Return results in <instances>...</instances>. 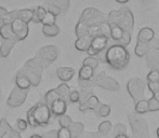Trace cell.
I'll list each match as a JSON object with an SVG mask.
<instances>
[{
	"label": "cell",
	"instance_id": "6da1fadb",
	"mask_svg": "<svg viewBox=\"0 0 159 138\" xmlns=\"http://www.w3.org/2000/svg\"><path fill=\"white\" fill-rule=\"evenodd\" d=\"M107 23V15L101 12L100 10L94 8H87L84 10L79 21L75 28V32L77 37L88 35L89 30L93 27L101 25V24Z\"/></svg>",
	"mask_w": 159,
	"mask_h": 138
},
{
	"label": "cell",
	"instance_id": "7a4b0ae2",
	"mask_svg": "<svg viewBox=\"0 0 159 138\" xmlns=\"http://www.w3.org/2000/svg\"><path fill=\"white\" fill-rule=\"evenodd\" d=\"M130 62V54L127 48L111 44L107 48L105 63L109 65V67L115 70H122L128 66Z\"/></svg>",
	"mask_w": 159,
	"mask_h": 138
},
{
	"label": "cell",
	"instance_id": "3957f363",
	"mask_svg": "<svg viewBox=\"0 0 159 138\" xmlns=\"http://www.w3.org/2000/svg\"><path fill=\"white\" fill-rule=\"evenodd\" d=\"M107 22L109 25H116L124 32L130 34L134 27V16L128 6H121L118 10H111L107 14Z\"/></svg>",
	"mask_w": 159,
	"mask_h": 138
},
{
	"label": "cell",
	"instance_id": "277c9868",
	"mask_svg": "<svg viewBox=\"0 0 159 138\" xmlns=\"http://www.w3.org/2000/svg\"><path fill=\"white\" fill-rule=\"evenodd\" d=\"M46 68L47 67L44 66V64L36 56L26 62L23 67L20 69V71L27 78L28 81L30 82V85L38 86L40 84V82H41L43 69Z\"/></svg>",
	"mask_w": 159,
	"mask_h": 138
},
{
	"label": "cell",
	"instance_id": "5b68a950",
	"mask_svg": "<svg viewBox=\"0 0 159 138\" xmlns=\"http://www.w3.org/2000/svg\"><path fill=\"white\" fill-rule=\"evenodd\" d=\"M32 114L35 119L36 123H37L38 127H44L51 122L52 119V113H51L50 107L46 103H38L35 106L30 108Z\"/></svg>",
	"mask_w": 159,
	"mask_h": 138
},
{
	"label": "cell",
	"instance_id": "8992f818",
	"mask_svg": "<svg viewBox=\"0 0 159 138\" xmlns=\"http://www.w3.org/2000/svg\"><path fill=\"white\" fill-rule=\"evenodd\" d=\"M129 119V123L131 125L132 132L133 135L138 138H148V125H147L146 121L141 117L140 114L135 112H132L128 115Z\"/></svg>",
	"mask_w": 159,
	"mask_h": 138
},
{
	"label": "cell",
	"instance_id": "52a82bcc",
	"mask_svg": "<svg viewBox=\"0 0 159 138\" xmlns=\"http://www.w3.org/2000/svg\"><path fill=\"white\" fill-rule=\"evenodd\" d=\"M145 82L140 78H131L127 83V91L134 103L144 99L145 95Z\"/></svg>",
	"mask_w": 159,
	"mask_h": 138
},
{
	"label": "cell",
	"instance_id": "ba28073f",
	"mask_svg": "<svg viewBox=\"0 0 159 138\" xmlns=\"http://www.w3.org/2000/svg\"><path fill=\"white\" fill-rule=\"evenodd\" d=\"M93 81H94L95 86H100V88L106 91H111V92H118L120 88L119 83L104 71H101L95 77H93Z\"/></svg>",
	"mask_w": 159,
	"mask_h": 138
},
{
	"label": "cell",
	"instance_id": "9c48e42d",
	"mask_svg": "<svg viewBox=\"0 0 159 138\" xmlns=\"http://www.w3.org/2000/svg\"><path fill=\"white\" fill-rule=\"evenodd\" d=\"M57 56H59V50L57 46L54 45H46L41 48L38 52L37 57L44 64L47 68L49 67L50 64L57 61Z\"/></svg>",
	"mask_w": 159,
	"mask_h": 138
},
{
	"label": "cell",
	"instance_id": "30bf717a",
	"mask_svg": "<svg viewBox=\"0 0 159 138\" xmlns=\"http://www.w3.org/2000/svg\"><path fill=\"white\" fill-rule=\"evenodd\" d=\"M109 46V38L105 37V36H95L92 38V42L91 45L89 48V50L87 51L89 54V56L95 57L98 53L105 51Z\"/></svg>",
	"mask_w": 159,
	"mask_h": 138
},
{
	"label": "cell",
	"instance_id": "8fae6325",
	"mask_svg": "<svg viewBox=\"0 0 159 138\" xmlns=\"http://www.w3.org/2000/svg\"><path fill=\"white\" fill-rule=\"evenodd\" d=\"M27 95H28V90H23V88L14 86V88L11 91L10 96L8 98V105L10 107H13V108L20 107L26 101Z\"/></svg>",
	"mask_w": 159,
	"mask_h": 138
},
{
	"label": "cell",
	"instance_id": "7c38bea8",
	"mask_svg": "<svg viewBox=\"0 0 159 138\" xmlns=\"http://www.w3.org/2000/svg\"><path fill=\"white\" fill-rule=\"evenodd\" d=\"M11 27H12V32L14 35V39L16 41H22L28 36V24L25 22L21 21L20 19H16L11 23Z\"/></svg>",
	"mask_w": 159,
	"mask_h": 138
},
{
	"label": "cell",
	"instance_id": "4fadbf2b",
	"mask_svg": "<svg viewBox=\"0 0 159 138\" xmlns=\"http://www.w3.org/2000/svg\"><path fill=\"white\" fill-rule=\"evenodd\" d=\"M0 138H22L20 133L12 127L7 121V119L2 118L0 120Z\"/></svg>",
	"mask_w": 159,
	"mask_h": 138
},
{
	"label": "cell",
	"instance_id": "5bb4252c",
	"mask_svg": "<svg viewBox=\"0 0 159 138\" xmlns=\"http://www.w3.org/2000/svg\"><path fill=\"white\" fill-rule=\"evenodd\" d=\"M50 110H51L52 115H55V117L64 115L67 110V103L61 98L57 99V101H53L52 105L50 106Z\"/></svg>",
	"mask_w": 159,
	"mask_h": 138
},
{
	"label": "cell",
	"instance_id": "9a60e30c",
	"mask_svg": "<svg viewBox=\"0 0 159 138\" xmlns=\"http://www.w3.org/2000/svg\"><path fill=\"white\" fill-rule=\"evenodd\" d=\"M145 59H146V65L148 68L157 69L159 67V51L156 49H152L146 55H145Z\"/></svg>",
	"mask_w": 159,
	"mask_h": 138
},
{
	"label": "cell",
	"instance_id": "2e32d148",
	"mask_svg": "<svg viewBox=\"0 0 159 138\" xmlns=\"http://www.w3.org/2000/svg\"><path fill=\"white\" fill-rule=\"evenodd\" d=\"M57 75L61 81H70L75 75V69L71 67H59L57 69Z\"/></svg>",
	"mask_w": 159,
	"mask_h": 138
},
{
	"label": "cell",
	"instance_id": "e0dca14e",
	"mask_svg": "<svg viewBox=\"0 0 159 138\" xmlns=\"http://www.w3.org/2000/svg\"><path fill=\"white\" fill-rule=\"evenodd\" d=\"M153 41V40H152ZM151 42H141L138 41L136 42L135 49H134V53H135L136 56L139 57H143L149 52V51L153 49V43Z\"/></svg>",
	"mask_w": 159,
	"mask_h": 138
},
{
	"label": "cell",
	"instance_id": "ac0fdd59",
	"mask_svg": "<svg viewBox=\"0 0 159 138\" xmlns=\"http://www.w3.org/2000/svg\"><path fill=\"white\" fill-rule=\"evenodd\" d=\"M91 42H92V37L86 35L82 36V37H79L75 42V48L77 49L78 51H81V52H87L89 50L91 45Z\"/></svg>",
	"mask_w": 159,
	"mask_h": 138
},
{
	"label": "cell",
	"instance_id": "d6986e66",
	"mask_svg": "<svg viewBox=\"0 0 159 138\" xmlns=\"http://www.w3.org/2000/svg\"><path fill=\"white\" fill-rule=\"evenodd\" d=\"M16 40L15 39H3L1 42V45H0V55L1 57H8L10 55L11 50L13 49V46L16 43Z\"/></svg>",
	"mask_w": 159,
	"mask_h": 138
},
{
	"label": "cell",
	"instance_id": "ffe728a7",
	"mask_svg": "<svg viewBox=\"0 0 159 138\" xmlns=\"http://www.w3.org/2000/svg\"><path fill=\"white\" fill-rule=\"evenodd\" d=\"M100 104L101 103H100V101H98V98L95 96L94 94H93L92 96H90V98H89L88 101H86L84 103L79 105V110L82 111V112H84V111H88V110H93V111H94L96 109V107H98Z\"/></svg>",
	"mask_w": 159,
	"mask_h": 138
},
{
	"label": "cell",
	"instance_id": "44dd1931",
	"mask_svg": "<svg viewBox=\"0 0 159 138\" xmlns=\"http://www.w3.org/2000/svg\"><path fill=\"white\" fill-rule=\"evenodd\" d=\"M155 39V32L149 27H144L139 32L138 41L141 42H151Z\"/></svg>",
	"mask_w": 159,
	"mask_h": 138
},
{
	"label": "cell",
	"instance_id": "7402d4cb",
	"mask_svg": "<svg viewBox=\"0 0 159 138\" xmlns=\"http://www.w3.org/2000/svg\"><path fill=\"white\" fill-rule=\"evenodd\" d=\"M68 131L70 133L71 138H79L82 135L84 131V126L81 122H71V124L68 126Z\"/></svg>",
	"mask_w": 159,
	"mask_h": 138
},
{
	"label": "cell",
	"instance_id": "603a6c76",
	"mask_svg": "<svg viewBox=\"0 0 159 138\" xmlns=\"http://www.w3.org/2000/svg\"><path fill=\"white\" fill-rule=\"evenodd\" d=\"M55 92L57 93V95H59V97L61 99H63L64 101H66L67 104L69 103V95H70V88H69V86L67 85L66 83H62L60 84L59 86H57V88H54Z\"/></svg>",
	"mask_w": 159,
	"mask_h": 138
},
{
	"label": "cell",
	"instance_id": "cb8c5ba5",
	"mask_svg": "<svg viewBox=\"0 0 159 138\" xmlns=\"http://www.w3.org/2000/svg\"><path fill=\"white\" fill-rule=\"evenodd\" d=\"M15 86L23 88V90H30V88L32 86L28 79L20 70L17 71L16 75H15Z\"/></svg>",
	"mask_w": 159,
	"mask_h": 138
},
{
	"label": "cell",
	"instance_id": "d4e9b609",
	"mask_svg": "<svg viewBox=\"0 0 159 138\" xmlns=\"http://www.w3.org/2000/svg\"><path fill=\"white\" fill-rule=\"evenodd\" d=\"M47 9L44 6H37L33 10V19L34 23H42L47 15Z\"/></svg>",
	"mask_w": 159,
	"mask_h": 138
},
{
	"label": "cell",
	"instance_id": "484cf974",
	"mask_svg": "<svg viewBox=\"0 0 159 138\" xmlns=\"http://www.w3.org/2000/svg\"><path fill=\"white\" fill-rule=\"evenodd\" d=\"M42 32L47 37H55L60 34V27L57 24H48L42 26Z\"/></svg>",
	"mask_w": 159,
	"mask_h": 138
},
{
	"label": "cell",
	"instance_id": "4316f807",
	"mask_svg": "<svg viewBox=\"0 0 159 138\" xmlns=\"http://www.w3.org/2000/svg\"><path fill=\"white\" fill-rule=\"evenodd\" d=\"M113 132V124L111 121H103L102 123L98 125V133L101 136H107L108 134Z\"/></svg>",
	"mask_w": 159,
	"mask_h": 138
},
{
	"label": "cell",
	"instance_id": "83f0119b",
	"mask_svg": "<svg viewBox=\"0 0 159 138\" xmlns=\"http://www.w3.org/2000/svg\"><path fill=\"white\" fill-rule=\"evenodd\" d=\"M0 36L2 39H14L11 24H2L0 26Z\"/></svg>",
	"mask_w": 159,
	"mask_h": 138
},
{
	"label": "cell",
	"instance_id": "f1b7e54d",
	"mask_svg": "<svg viewBox=\"0 0 159 138\" xmlns=\"http://www.w3.org/2000/svg\"><path fill=\"white\" fill-rule=\"evenodd\" d=\"M17 19L25 22L28 24L33 19V10L30 9H23V10H17Z\"/></svg>",
	"mask_w": 159,
	"mask_h": 138
},
{
	"label": "cell",
	"instance_id": "f546056e",
	"mask_svg": "<svg viewBox=\"0 0 159 138\" xmlns=\"http://www.w3.org/2000/svg\"><path fill=\"white\" fill-rule=\"evenodd\" d=\"M94 77V70L87 66H82L79 70V78L80 80H91Z\"/></svg>",
	"mask_w": 159,
	"mask_h": 138
},
{
	"label": "cell",
	"instance_id": "4dcf8cb0",
	"mask_svg": "<svg viewBox=\"0 0 159 138\" xmlns=\"http://www.w3.org/2000/svg\"><path fill=\"white\" fill-rule=\"evenodd\" d=\"M49 3L54 4L57 8L60 9L62 12H66L70 6V1L69 0H49Z\"/></svg>",
	"mask_w": 159,
	"mask_h": 138
},
{
	"label": "cell",
	"instance_id": "1f68e13d",
	"mask_svg": "<svg viewBox=\"0 0 159 138\" xmlns=\"http://www.w3.org/2000/svg\"><path fill=\"white\" fill-rule=\"evenodd\" d=\"M94 112L98 115V117L106 118V117H108L109 113H111V106H109V105H106V104H100L98 107H96Z\"/></svg>",
	"mask_w": 159,
	"mask_h": 138
},
{
	"label": "cell",
	"instance_id": "d6a6232c",
	"mask_svg": "<svg viewBox=\"0 0 159 138\" xmlns=\"http://www.w3.org/2000/svg\"><path fill=\"white\" fill-rule=\"evenodd\" d=\"M109 27H111V38L113 39L114 42L118 41V40L122 37V35H124L125 32L121 29V28L118 27V26H116V25H109Z\"/></svg>",
	"mask_w": 159,
	"mask_h": 138
},
{
	"label": "cell",
	"instance_id": "836d02e7",
	"mask_svg": "<svg viewBox=\"0 0 159 138\" xmlns=\"http://www.w3.org/2000/svg\"><path fill=\"white\" fill-rule=\"evenodd\" d=\"M135 113L138 114H143V113L148 112V103L145 99H142V101L135 103Z\"/></svg>",
	"mask_w": 159,
	"mask_h": 138
},
{
	"label": "cell",
	"instance_id": "e575fe53",
	"mask_svg": "<svg viewBox=\"0 0 159 138\" xmlns=\"http://www.w3.org/2000/svg\"><path fill=\"white\" fill-rule=\"evenodd\" d=\"M59 98L60 97H59V95H57V93L55 92V90H50L46 93V95H44V103L50 107L53 101H55Z\"/></svg>",
	"mask_w": 159,
	"mask_h": 138
},
{
	"label": "cell",
	"instance_id": "d590c367",
	"mask_svg": "<svg viewBox=\"0 0 159 138\" xmlns=\"http://www.w3.org/2000/svg\"><path fill=\"white\" fill-rule=\"evenodd\" d=\"M131 43V34L130 32H125L122 37L120 38L118 41H115L114 44H117V45H120V46H124V48H127L129 44Z\"/></svg>",
	"mask_w": 159,
	"mask_h": 138
},
{
	"label": "cell",
	"instance_id": "8d00e7d4",
	"mask_svg": "<svg viewBox=\"0 0 159 138\" xmlns=\"http://www.w3.org/2000/svg\"><path fill=\"white\" fill-rule=\"evenodd\" d=\"M78 83H79V86L81 88V90L92 91L93 88H95V84H94L93 79H91V80H80V79H78Z\"/></svg>",
	"mask_w": 159,
	"mask_h": 138
},
{
	"label": "cell",
	"instance_id": "74e56055",
	"mask_svg": "<svg viewBox=\"0 0 159 138\" xmlns=\"http://www.w3.org/2000/svg\"><path fill=\"white\" fill-rule=\"evenodd\" d=\"M98 63L100 62L96 59V57H93V56H88L87 58L84 59V63H82V66H87V67H90L92 68L93 70L98 68Z\"/></svg>",
	"mask_w": 159,
	"mask_h": 138
},
{
	"label": "cell",
	"instance_id": "f35d334b",
	"mask_svg": "<svg viewBox=\"0 0 159 138\" xmlns=\"http://www.w3.org/2000/svg\"><path fill=\"white\" fill-rule=\"evenodd\" d=\"M71 122H73L71 118L68 117V115H66V114L59 117V124H60V126L63 127V128H68V126L71 124Z\"/></svg>",
	"mask_w": 159,
	"mask_h": 138
},
{
	"label": "cell",
	"instance_id": "ab89813d",
	"mask_svg": "<svg viewBox=\"0 0 159 138\" xmlns=\"http://www.w3.org/2000/svg\"><path fill=\"white\" fill-rule=\"evenodd\" d=\"M146 81L147 82H153V83L159 82V71H158V69H153V70H151V72L147 75Z\"/></svg>",
	"mask_w": 159,
	"mask_h": 138
},
{
	"label": "cell",
	"instance_id": "60d3db41",
	"mask_svg": "<svg viewBox=\"0 0 159 138\" xmlns=\"http://www.w3.org/2000/svg\"><path fill=\"white\" fill-rule=\"evenodd\" d=\"M147 103H148V111H151V112L159 111V101L154 96L152 98H149L147 101Z\"/></svg>",
	"mask_w": 159,
	"mask_h": 138
},
{
	"label": "cell",
	"instance_id": "b9f144b4",
	"mask_svg": "<svg viewBox=\"0 0 159 138\" xmlns=\"http://www.w3.org/2000/svg\"><path fill=\"white\" fill-rule=\"evenodd\" d=\"M113 131L115 133V136L117 135H125L127 134V127L122 123H118L115 126H113Z\"/></svg>",
	"mask_w": 159,
	"mask_h": 138
},
{
	"label": "cell",
	"instance_id": "7bdbcfd3",
	"mask_svg": "<svg viewBox=\"0 0 159 138\" xmlns=\"http://www.w3.org/2000/svg\"><path fill=\"white\" fill-rule=\"evenodd\" d=\"M93 95L92 91H86V90H81L79 92V104L84 103L86 101H88L90 98V96Z\"/></svg>",
	"mask_w": 159,
	"mask_h": 138
},
{
	"label": "cell",
	"instance_id": "ee69618b",
	"mask_svg": "<svg viewBox=\"0 0 159 138\" xmlns=\"http://www.w3.org/2000/svg\"><path fill=\"white\" fill-rule=\"evenodd\" d=\"M46 9H47V12L50 13V14H52L53 16H55V17H57V15L61 14V11H60V9L57 8V6H55L54 4H52V3H49V2H48Z\"/></svg>",
	"mask_w": 159,
	"mask_h": 138
},
{
	"label": "cell",
	"instance_id": "f6af8a7d",
	"mask_svg": "<svg viewBox=\"0 0 159 138\" xmlns=\"http://www.w3.org/2000/svg\"><path fill=\"white\" fill-rule=\"evenodd\" d=\"M17 19V10L8 12L6 19H4V21H3V24H11L14 19Z\"/></svg>",
	"mask_w": 159,
	"mask_h": 138
},
{
	"label": "cell",
	"instance_id": "bcb514c9",
	"mask_svg": "<svg viewBox=\"0 0 159 138\" xmlns=\"http://www.w3.org/2000/svg\"><path fill=\"white\" fill-rule=\"evenodd\" d=\"M27 122L26 120H23V119H17L16 120V127H17V132H24V131L27 130Z\"/></svg>",
	"mask_w": 159,
	"mask_h": 138
},
{
	"label": "cell",
	"instance_id": "7dc6e473",
	"mask_svg": "<svg viewBox=\"0 0 159 138\" xmlns=\"http://www.w3.org/2000/svg\"><path fill=\"white\" fill-rule=\"evenodd\" d=\"M57 138H71L68 128H63V127L60 128L57 131Z\"/></svg>",
	"mask_w": 159,
	"mask_h": 138
},
{
	"label": "cell",
	"instance_id": "c3c4849f",
	"mask_svg": "<svg viewBox=\"0 0 159 138\" xmlns=\"http://www.w3.org/2000/svg\"><path fill=\"white\" fill-rule=\"evenodd\" d=\"M69 103H79V92L78 91H71L69 95Z\"/></svg>",
	"mask_w": 159,
	"mask_h": 138
},
{
	"label": "cell",
	"instance_id": "681fc988",
	"mask_svg": "<svg viewBox=\"0 0 159 138\" xmlns=\"http://www.w3.org/2000/svg\"><path fill=\"white\" fill-rule=\"evenodd\" d=\"M43 25H48V24H55V16H53L50 13H47L46 17H44L43 22H42Z\"/></svg>",
	"mask_w": 159,
	"mask_h": 138
},
{
	"label": "cell",
	"instance_id": "f907efd6",
	"mask_svg": "<svg viewBox=\"0 0 159 138\" xmlns=\"http://www.w3.org/2000/svg\"><path fill=\"white\" fill-rule=\"evenodd\" d=\"M147 86H148V90L153 93V95L159 91V82H156V83H153V82H147Z\"/></svg>",
	"mask_w": 159,
	"mask_h": 138
},
{
	"label": "cell",
	"instance_id": "816d5d0a",
	"mask_svg": "<svg viewBox=\"0 0 159 138\" xmlns=\"http://www.w3.org/2000/svg\"><path fill=\"white\" fill-rule=\"evenodd\" d=\"M41 137L42 138H57V131L52 130V131H49V132H46Z\"/></svg>",
	"mask_w": 159,
	"mask_h": 138
},
{
	"label": "cell",
	"instance_id": "f5cc1de1",
	"mask_svg": "<svg viewBox=\"0 0 159 138\" xmlns=\"http://www.w3.org/2000/svg\"><path fill=\"white\" fill-rule=\"evenodd\" d=\"M7 14H8V10L3 6H0V25L3 24V21L6 19Z\"/></svg>",
	"mask_w": 159,
	"mask_h": 138
},
{
	"label": "cell",
	"instance_id": "db71d44e",
	"mask_svg": "<svg viewBox=\"0 0 159 138\" xmlns=\"http://www.w3.org/2000/svg\"><path fill=\"white\" fill-rule=\"evenodd\" d=\"M101 135L98 133H86V134L81 135L80 138H100Z\"/></svg>",
	"mask_w": 159,
	"mask_h": 138
},
{
	"label": "cell",
	"instance_id": "11a10c76",
	"mask_svg": "<svg viewBox=\"0 0 159 138\" xmlns=\"http://www.w3.org/2000/svg\"><path fill=\"white\" fill-rule=\"evenodd\" d=\"M152 43H153V49H156V50L159 51V39H154Z\"/></svg>",
	"mask_w": 159,
	"mask_h": 138
},
{
	"label": "cell",
	"instance_id": "9f6ffc18",
	"mask_svg": "<svg viewBox=\"0 0 159 138\" xmlns=\"http://www.w3.org/2000/svg\"><path fill=\"white\" fill-rule=\"evenodd\" d=\"M114 138H130V137L127 134H125V135H117V136H115Z\"/></svg>",
	"mask_w": 159,
	"mask_h": 138
},
{
	"label": "cell",
	"instance_id": "6f0895ef",
	"mask_svg": "<svg viewBox=\"0 0 159 138\" xmlns=\"http://www.w3.org/2000/svg\"><path fill=\"white\" fill-rule=\"evenodd\" d=\"M153 96H154V97H155V98H156V99H157V101H159V91H158V92H157V93H155V94H154V95H153Z\"/></svg>",
	"mask_w": 159,
	"mask_h": 138
},
{
	"label": "cell",
	"instance_id": "680465c9",
	"mask_svg": "<svg viewBox=\"0 0 159 138\" xmlns=\"http://www.w3.org/2000/svg\"><path fill=\"white\" fill-rule=\"evenodd\" d=\"M117 2H119V3H127L129 0H116Z\"/></svg>",
	"mask_w": 159,
	"mask_h": 138
},
{
	"label": "cell",
	"instance_id": "91938a15",
	"mask_svg": "<svg viewBox=\"0 0 159 138\" xmlns=\"http://www.w3.org/2000/svg\"><path fill=\"white\" fill-rule=\"evenodd\" d=\"M30 138H42V137L40 136V135H38V134H35V135H32Z\"/></svg>",
	"mask_w": 159,
	"mask_h": 138
},
{
	"label": "cell",
	"instance_id": "94428289",
	"mask_svg": "<svg viewBox=\"0 0 159 138\" xmlns=\"http://www.w3.org/2000/svg\"><path fill=\"white\" fill-rule=\"evenodd\" d=\"M157 137L159 138V127L157 128Z\"/></svg>",
	"mask_w": 159,
	"mask_h": 138
},
{
	"label": "cell",
	"instance_id": "6125c7cd",
	"mask_svg": "<svg viewBox=\"0 0 159 138\" xmlns=\"http://www.w3.org/2000/svg\"><path fill=\"white\" fill-rule=\"evenodd\" d=\"M0 97H1V90H0Z\"/></svg>",
	"mask_w": 159,
	"mask_h": 138
},
{
	"label": "cell",
	"instance_id": "be15d7a7",
	"mask_svg": "<svg viewBox=\"0 0 159 138\" xmlns=\"http://www.w3.org/2000/svg\"><path fill=\"white\" fill-rule=\"evenodd\" d=\"M157 69H158V71H159V67H158V68H157Z\"/></svg>",
	"mask_w": 159,
	"mask_h": 138
}]
</instances>
